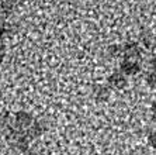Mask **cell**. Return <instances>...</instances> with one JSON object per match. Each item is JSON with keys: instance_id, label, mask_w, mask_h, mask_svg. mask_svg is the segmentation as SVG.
I'll return each mask as SVG.
<instances>
[{"instance_id": "6da1fadb", "label": "cell", "mask_w": 156, "mask_h": 155, "mask_svg": "<svg viewBox=\"0 0 156 155\" xmlns=\"http://www.w3.org/2000/svg\"><path fill=\"white\" fill-rule=\"evenodd\" d=\"M122 55L125 57V59H132V61H139L142 57V51L139 48L138 42L129 41V42L124 44L122 47Z\"/></svg>"}, {"instance_id": "7a4b0ae2", "label": "cell", "mask_w": 156, "mask_h": 155, "mask_svg": "<svg viewBox=\"0 0 156 155\" xmlns=\"http://www.w3.org/2000/svg\"><path fill=\"white\" fill-rule=\"evenodd\" d=\"M139 61H132V59H124L121 62V72L125 76H132L139 72Z\"/></svg>"}, {"instance_id": "3957f363", "label": "cell", "mask_w": 156, "mask_h": 155, "mask_svg": "<svg viewBox=\"0 0 156 155\" xmlns=\"http://www.w3.org/2000/svg\"><path fill=\"white\" fill-rule=\"evenodd\" d=\"M108 83L111 87H115V89H122L127 83V78L122 72H114L110 75L108 78Z\"/></svg>"}, {"instance_id": "277c9868", "label": "cell", "mask_w": 156, "mask_h": 155, "mask_svg": "<svg viewBox=\"0 0 156 155\" xmlns=\"http://www.w3.org/2000/svg\"><path fill=\"white\" fill-rule=\"evenodd\" d=\"M139 42L145 48H152L155 45V38H153V35L149 31H142L139 34Z\"/></svg>"}, {"instance_id": "5b68a950", "label": "cell", "mask_w": 156, "mask_h": 155, "mask_svg": "<svg viewBox=\"0 0 156 155\" xmlns=\"http://www.w3.org/2000/svg\"><path fill=\"white\" fill-rule=\"evenodd\" d=\"M94 96L96 99H98V100H107L110 96V89L107 86H97L94 89Z\"/></svg>"}, {"instance_id": "8992f818", "label": "cell", "mask_w": 156, "mask_h": 155, "mask_svg": "<svg viewBox=\"0 0 156 155\" xmlns=\"http://www.w3.org/2000/svg\"><path fill=\"white\" fill-rule=\"evenodd\" d=\"M16 120H17V124L20 127H27L30 126V123H31V116L28 114V113H17L16 114Z\"/></svg>"}, {"instance_id": "52a82bcc", "label": "cell", "mask_w": 156, "mask_h": 155, "mask_svg": "<svg viewBox=\"0 0 156 155\" xmlns=\"http://www.w3.org/2000/svg\"><path fill=\"white\" fill-rule=\"evenodd\" d=\"M107 55L110 58H118L120 55H122V47H120V45H110L107 48Z\"/></svg>"}, {"instance_id": "ba28073f", "label": "cell", "mask_w": 156, "mask_h": 155, "mask_svg": "<svg viewBox=\"0 0 156 155\" xmlns=\"http://www.w3.org/2000/svg\"><path fill=\"white\" fill-rule=\"evenodd\" d=\"M146 83L149 86L156 87V72H149L146 75Z\"/></svg>"}, {"instance_id": "9c48e42d", "label": "cell", "mask_w": 156, "mask_h": 155, "mask_svg": "<svg viewBox=\"0 0 156 155\" xmlns=\"http://www.w3.org/2000/svg\"><path fill=\"white\" fill-rule=\"evenodd\" d=\"M148 68H149V71H151V72H156V58H152V59H149Z\"/></svg>"}, {"instance_id": "30bf717a", "label": "cell", "mask_w": 156, "mask_h": 155, "mask_svg": "<svg viewBox=\"0 0 156 155\" xmlns=\"http://www.w3.org/2000/svg\"><path fill=\"white\" fill-rule=\"evenodd\" d=\"M7 34V30H6V27L4 25H0V44L3 42V37Z\"/></svg>"}, {"instance_id": "8fae6325", "label": "cell", "mask_w": 156, "mask_h": 155, "mask_svg": "<svg viewBox=\"0 0 156 155\" xmlns=\"http://www.w3.org/2000/svg\"><path fill=\"white\" fill-rule=\"evenodd\" d=\"M4 52H6L4 45H3V44H0V64H2V62H3V59H4Z\"/></svg>"}, {"instance_id": "7c38bea8", "label": "cell", "mask_w": 156, "mask_h": 155, "mask_svg": "<svg viewBox=\"0 0 156 155\" xmlns=\"http://www.w3.org/2000/svg\"><path fill=\"white\" fill-rule=\"evenodd\" d=\"M149 142H151L152 145H156V133L151 134V137H149Z\"/></svg>"}, {"instance_id": "4fadbf2b", "label": "cell", "mask_w": 156, "mask_h": 155, "mask_svg": "<svg viewBox=\"0 0 156 155\" xmlns=\"http://www.w3.org/2000/svg\"><path fill=\"white\" fill-rule=\"evenodd\" d=\"M152 113H153V117L156 119V103L153 105V107H152Z\"/></svg>"}]
</instances>
